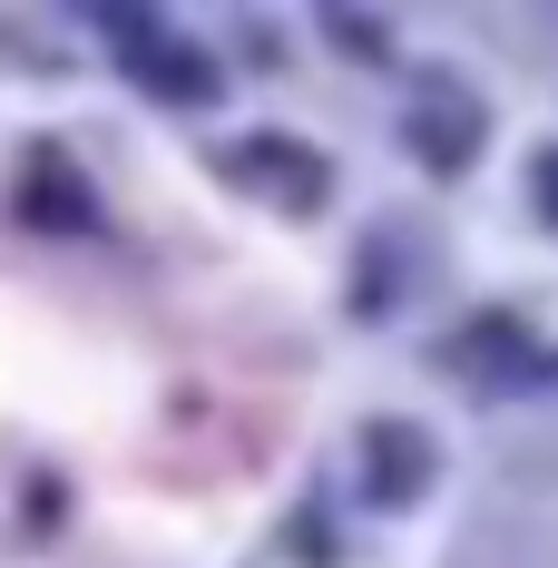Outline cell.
<instances>
[{"label": "cell", "mask_w": 558, "mask_h": 568, "mask_svg": "<svg viewBox=\"0 0 558 568\" xmlns=\"http://www.w3.org/2000/svg\"><path fill=\"white\" fill-rule=\"evenodd\" d=\"M225 168H235V186H265V196H284V206H324V158L294 148V138H245Z\"/></svg>", "instance_id": "1"}, {"label": "cell", "mask_w": 558, "mask_h": 568, "mask_svg": "<svg viewBox=\"0 0 558 568\" xmlns=\"http://www.w3.org/2000/svg\"><path fill=\"white\" fill-rule=\"evenodd\" d=\"M470 138H480V109H470V99H432V118H422L432 168H460V158H470Z\"/></svg>", "instance_id": "2"}, {"label": "cell", "mask_w": 558, "mask_h": 568, "mask_svg": "<svg viewBox=\"0 0 558 568\" xmlns=\"http://www.w3.org/2000/svg\"><path fill=\"white\" fill-rule=\"evenodd\" d=\"M373 460H383V470H373V490H383V500H402V490H422V442H412V432H373Z\"/></svg>", "instance_id": "3"}, {"label": "cell", "mask_w": 558, "mask_h": 568, "mask_svg": "<svg viewBox=\"0 0 558 568\" xmlns=\"http://www.w3.org/2000/svg\"><path fill=\"white\" fill-rule=\"evenodd\" d=\"M539 216H549V226H558V148H549V158H539Z\"/></svg>", "instance_id": "4"}]
</instances>
